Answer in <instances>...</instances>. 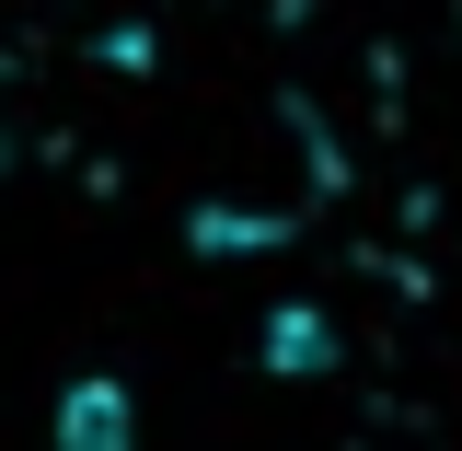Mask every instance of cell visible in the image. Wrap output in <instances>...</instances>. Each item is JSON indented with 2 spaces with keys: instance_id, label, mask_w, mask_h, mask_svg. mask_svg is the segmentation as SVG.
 I'll return each mask as SVG.
<instances>
[{
  "instance_id": "cell-1",
  "label": "cell",
  "mask_w": 462,
  "mask_h": 451,
  "mask_svg": "<svg viewBox=\"0 0 462 451\" xmlns=\"http://www.w3.org/2000/svg\"><path fill=\"white\" fill-rule=\"evenodd\" d=\"M336 185V151H324V127L300 105H266L243 139L220 151V174L197 185V243L208 255H243V243H278V231H300L312 221V197Z\"/></svg>"
},
{
  "instance_id": "cell-2",
  "label": "cell",
  "mask_w": 462,
  "mask_h": 451,
  "mask_svg": "<svg viewBox=\"0 0 462 451\" xmlns=\"http://www.w3.org/2000/svg\"><path fill=\"white\" fill-rule=\"evenodd\" d=\"M58 451H127V394L116 382H69L58 394Z\"/></svg>"
}]
</instances>
